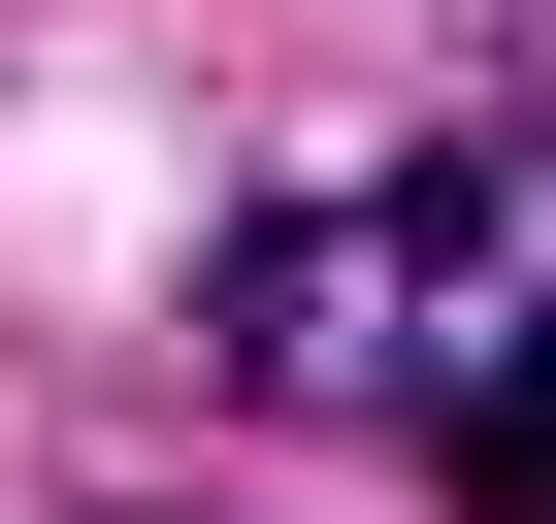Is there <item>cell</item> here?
I'll list each match as a JSON object with an SVG mask.
<instances>
[{
	"instance_id": "1",
	"label": "cell",
	"mask_w": 556,
	"mask_h": 524,
	"mask_svg": "<svg viewBox=\"0 0 556 524\" xmlns=\"http://www.w3.org/2000/svg\"><path fill=\"white\" fill-rule=\"evenodd\" d=\"M426 491H458V524H556V328H523V361H458V394H426Z\"/></svg>"
}]
</instances>
